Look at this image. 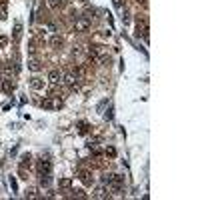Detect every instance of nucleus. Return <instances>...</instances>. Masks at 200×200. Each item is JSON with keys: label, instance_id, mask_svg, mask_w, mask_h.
I'll use <instances>...</instances> for the list:
<instances>
[{"label": "nucleus", "instance_id": "12", "mask_svg": "<svg viewBox=\"0 0 200 200\" xmlns=\"http://www.w3.org/2000/svg\"><path fill=\"white\" fill-rule=\"evenodd\" d=\"M2 88H4V90H6V92H10V90H12V88H14V84L10 82V80H2Z\"/></svg>", "mask_w": 200, "mask_h": 200}, {"label": "nucleus", "instance_id": "6", "mask_svg": "<svg viewBox=\"0 0 200 200\" xmlns=\"http://www.w3.org/2000/svg\"><path fill=\"white\" fill-rule=\"evenodd\" d=\"M30 88L32 90H42L44 88V80H40V78H30Z\"/></svg>", "mask_w": 200, "mask_h": 200}, {"label": "nucleus", "instance_id": "15", "mask_svg": "<svg viewBox=\"0 0 200 200\" xmlns=\"http://www.w3.org/2000/svg\"><path fill=\"white\" fill-rule=\"evenodd\" d=\"M78 130H80L82 134H86L88 132V124H86V122H80V124H78Z\"/></svg>", "mask_w": 200, "mask_h": 200}, {"label": "nucleus", "instance_id": "17", "mask_svg": "<svg viewBox=\"0 0 200 200\" xmlns=\"http://www.w3.org/2000/svg\"><path fill=\"white\" fill-rule=\"evenodd\" d=\"M20 30H22V26H20V22H16V28H14V38H20Z\"/></svg>", "mask_w": 200, "mask_h": 200}, {"label": "nucleus", "instance_id": "14", "mask_svg": "<svg viewBox=\"0 0 200 200\" xmlns=\"http://www.w3.org/2000/svg\"><path fill=\"white\" fill-rule=\"evenodd\" d=\"M88 56H90V58H96V56H98V50H96V46H90V48H88Z\"/></svg>", "mask_w": 200, "mask_h": 200}, {"label": "nucleus", "instance_id": "7", "mask_svg": "<svg viewBox=\"0 0 200 200\" xmlns=\"http://www.w3.org/2000/svg\"><path fill=\"white\" fill-rule=\"evenodd\" d=\"M78 178H80V180H82V182L86 184V186H90V184H92L90 172H86V170H80V172H78Z\"/></svg>", "mask_w": 200, "mask_h": 200}, {"label": "nucleus", "instance_id": "13", "mask_svg": "<svg viewBox=\"0 0 200 200\" xmlns=\"http://www.w3.org/2000/svg\"><path fill=\"white\" fill-rule=\"evenodd\" d=\"M70 184H72V182H70L68 178H62V180L58 182V186H60V188H70Z\"/></svg>", "mask_w": 200, "mask_h": 200}, {"label": "nucleus", "instance_id": "3", "mask_svg": "<svg viewBox=\"0 0 200 200\" xmlns=\"http://www.w3.org/2000/svg\"><path fill=\"white\" fill-rule=\"evenodd\" d=\"M42 106H44V108H60V106H62V98L50 96L48 100H44V102H42Z\"/></svg>", "mask_w": 200, "mask_h": 200}, {"label": "nucleus", "instance_id": "4", "mask_svg": "<svg viewBox=\"0 0 200 200\" xmlns=\"http://www.w3.org/2000/svg\"><path fill=\"white\" fill-rule=\"evenodd\" d=\"M50 170H52V164H50V160L42 158L40 162H38V174H50Z\"/></svg>", "mask_w": 200, "mask_h": 200}, {"label": "nucleus", "instance_id": "9", "mask_svg": "<svg viewBox=\"0 0 200 200\" xmlns=\"http://www.w3.org/2000/svg\"><path fill=\"white\" fill-rule=\"evenodd\" d=\"M92 196H94V198H108V192L104 190V188H96Z\"/></svg>", "mask_w": 200, "mask_h": 200}, {"label": "nucleus", "instance_id": "1", "mask_svg": "<svg viewBox=\"0 0 200 200\" xmlns=\"http://www.w3.org/2000/svg\"><path fill=\"white\" fill-rule=\"evenodd\" d=\"M62 82L70 90H78V78L74 74H62Z\"/></svg>", "mask_w": 200, "mask_h": 200}, {"label": "nucleus", "instance_id": "16", "mask_svg": "<svg viewBox=\"0 0 200 200\" xmlns=\"http://www.w3.org/2000/svg\"><path fill=\"white\" fill-rule=\"evenodd\" d=\"M0 18H6V2L0 4Z\"/></svg>", "mask_w": 200, "mask_h": 200}, {"label": "nucleus", "instance_id": "18", "mask_svg": "<svg viewBox=\"0 0 200 200\" xmlns=\"http://www.w3.org/2000/svg\"><path fill=\"white\" fill-rule=\"evenodd\" d=\"M6 44H8V38L6 36H0V48H4Z\"/></svg>", "mask_w": 200, "mask_h": 200}, {"label": "nucleus", "instance_id": "20", "mask_svg": "<svg viewBox=\"0 0 200 200\" xmlns=\"http://www.w3.org/2000/svg\"><path fill=\"white\" fill-rule=\"evenodd\" d=\"M106 154H110V156H114V154H116V150H114V148H108V150H106Z\"/></svg>", "mask_w": 200, "mask_h": 200}, {"label": "nucleus", "instance_id": "5", "mask_svg": "<svg viewBox=\"0 0 200 200\" xmlns=\"http://www.w3.org/2000/svg\"><path fill=\"white\" fill-rule=\"evenodd\" d=\"M60 78H62L60 70H50V72H48V82H50V84H58Z\"/></svg>", "mask_w": 200, "mask_h": 200}, {"label": "nucleus", "instance_id": "8", "mask_svg": "<svg viewBox=\"0 0 200 200\" xmlns=\"http://www.w3.org/2000/svg\"><path fill=\"white\" fill-rule=\"evenodd\" d=\"M28 68H30L32 72H38V70H40V62H38L36 58H30L28 60Z\"/></svg>", "mask_w": 200, "mask_h": 200}, {"label": "nucleus", "instance_id": "10", "mask_svg": "<svg viewBox=\"0 0 200 200\" xmlns=\"http://www.w3.org/2000/svg\"><path fill=\"white\" fill-rule=\"evenodd\" d=\"M50 44H52L54 48H62V38H60V36H52Z\"/></svg>", "mask_w": 200, "mask_h": 200}, {"label": "nucleus", "instance_id": "21", "mask_svg": "<svg viewBox=\"0 0 200 200\" xmlns=\"http://www.w3.org/2000/svg\"><path fill=\"white\" fill-rule=\"evenodd\" d=\"M114 4H116L118 8H120V6H122V0H114Z\"/></svg>", "mask_w": 200, "mask_h": 200}, {"label": "nucleus", "instance_id": "2", "mask_svg": "<svg viewBox=\"0 0 200 200\" xmlns=\"http://www.w3.org/2000/svg\"><path fill=\"white\" fill-rule=\"evenodd\" d=\"M90 28V20H86V18H78L74 22V32H86Z\"/></svg>", "mask_w": 200, "mask_h": 200}, {"label": "nucleus", "instance_id": "11", "mask_svg": "<svg viewBox=\"0 0 200 200\" xmlns=\"http://www.w3.org/2000/svg\"><path fill=\"white\" fill-rule=\"evenodd\" d=\"M50 8H60V6H64V0H48Z\"/></svg>", "mask_w": 200, "mask_h": 200}, {"label": "nucleus", "instance_id": "19", "mask_svg": "<svg viewBox=\"0 0 200 200\" xmlns=\"http://www.w3.org/2000/svg\"><path fill=\"white\" fill-rule=\"evenodd\" d=\"M10 186H12V190H16V188H18V184H16L14 178H10Z\"/></svg>", "mask_w": 200, "mask_h": 200}]
</instances>
